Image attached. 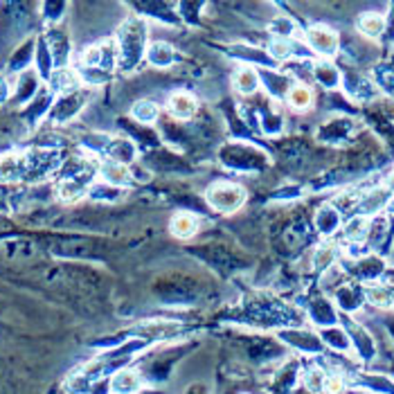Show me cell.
<instances>
[{"instance_id":"52a82bcc","label":"cell","mask_w":394,"mask_h":394,"mask_svg":"<svg viewBox=\"0 0 394 394\" xmlns=\"http://www.w3.org/2000/svg\"><path fill=\"white\" fill-rule=\"evenodd\" d=\"M367 228H370V223H367L365 217H354L349 223H347V228H345V236L349 241H361L367 236Z\"/></svg>"},{"instance_id":"9a60e30c","label":"cell","mask_w":394,"mask_h":394,"mask_svg":"<svg viewBox=\"0 0 394 394\" xmlns=\"http://www.w3.org/2000/svg\"><path fill=\"white\" fill-rule=\"evenodd\" d=\"M273 50H275V57H286L288 55L286 43H273Z\"/></svg>"},{"instance_id":"3957f363","label":"cell","mask_w":394,"mask_h":394,"mask_svg":"<svg viewBox=\"0 0 394 394\" xmlns=\"http://www.w3.org/2000/svg\"><path fill=\"white\" fill-rule=\"evenodd\" d=\"M309 43L315 52L332 57L338 50V34L329 28H324V25H315V28L309 30Z\"/></svg>"},{"instance_id":"2e32d148","label":"cell","mask_w":394,"mask_h":394,"mask_svg":"<svg viewBox=\"0 0 394 394\" xmlns=\"http://www.w3.org/2000/svg\"><path fill=\"white\" fill-rule=\"evenodd\" d=\"M388 207H390V212H394V199H392V201H388Z\"/></svg>"},{"instance_id":"7c38bea8","label":"cell","mask_w":394,"mask_h":394,"mask_svg":"<svg viewBox=\"0 0 394 394\" xmlns=\"http://www.w3.org/2000/svg\"><path fill=\"white\" fill-rule=\"evenodd\" d=\"M236 82H239V90L241 93H253L257 88V75L253 70H241L236 75Z\"/></svg>"},{"instance_id":"7a4b0ae2","label":"cell","mask_w":394,"mask_h":394,"mask_svg":"<svg viewBox=\"0 0 394 394\" xmlns=\"http://www.w3.org/2000/svg\"><path fill=\"white\" fill-rule=\"evenodd\" d=\"M144 388V378L136 370H120L109 381V390L113 394H138Z\"/></svg>"},{"instance_id":"4fadbf2b","label":"cell","mask_w":394,"mask_h":394,"mask_svg":"<svg viewBox=\"0 0 394 394\" xmlns=\"http://www.w3.org/2000/svg\"><path fill=\"white\" fill-rule=\"evenodd\" d=\"M133 115H136V117H140L142 122H151V120H155V115H158V109L153 106V104H147V102H142V104H138V106H136Z\"/></svg>"},{"instance_id":"8992f818","label":"cell","mask_w":394,"mask_h":394,"mask_svg":"<svg viewBox=\"0 0 394 394\" xmlns=\"http://www.w3.org/2000/svg\"><path fill=\"white\" fill-rule=\"evenodd\" d=\"M172 232L176 236H182V239H187V236H192L196 232V219L192 214H176L172 219Z\"/></svg>"},{"instance_id":"9c48e42d","label":"cell","mask_w":394,"mask_h":394,"mask_svg":"<svg viewBox=\"0 0 394 394\" xmlns=\"http://www.w3.org/2000/svg\"><path fill=\"white\" fill-rule=\"evenodd\" d=\"M288 102H291L295 109H307L311 104V90L305 86H295L291 93H288Z\"/></svg>"},{"instance_id":"ba28073f","label":"cell","mask_w":394,"mask_h":394,"mask_svg":"<svg viewBox=\"0 0 394 394\" xmlns=\"http://www.w3.org/2000/svg\"><path fill=\"white\" fill-rule=\"evenodd\" d=\"M324 383H327V374L322 370H311L305 376V385L313 394H322L324 392Z\"/></svg>"},{"instance_id":"5b68a950","label":"cell","mask_w":394,"mask_h":394,"mask_svg":"<svg viewBox=\"0 0 394 394\" xmlns=\"http://www.w3.org/2000/svg\"><path fill=\"white\" fill-rule=\"evenodd\" d=\"M359 28L365 36L378 38L381 32H383V28H385V21H383V16H378V14H365L359 21Z\"/></svg>"},{"instance_id":"5bb4252c","label":"cell","mask_w":394,"mask_h":394,"mask_svg":"<svg viewBox=\"0 0 394 394\" xmlns=\"http://www.w3.org/2000/svg\"><path fill=\"white\" fill-rule=\"evenodd\" d=\"M332 259H334V248L332 246H324V248H320V251H318V257H315V266H318V268L329 266Z\"/></svg>"},{"instance_id":"30bf717a","label":"cell","mask_w":394,"mask_h":394,"mask_svg":"<svg viewBox=\"0 0 394 394\" xmlns=\"http://www.w3.org/2000/svg\"><path fill=\"white\" fill-rule=\"evenodd\" d=\"M388 203V194L385 192H372L367 199L363 201V212L365 214H374L381 209V205Z\"/></svg>"},{"instance_id":"6da1fadb","label":"cell","mask_w":394,"mask_h":394,"mask_svg":"<svg viewBox=\"0 0 394 394\" xmlns=\"http://www.w3.org/2000/svg\"><path fill=\"white\" fill-rule=\"evenodd\" d=\"M207 199L217 209H228V212H232V209H236L243 203L246 196H243V190L236 185H217L209 190Z\"/></svg>"},{"instance_id":"8fae6325","label":"cell","mask_w":394,"mask_h":394,"mask_svg":"<svg viewBox=\"0 0 394 394\" xmlns=\"http://www.w3.org/2000/svg\"><path fill=\"white\" fill-rule=\"evenodd\" d=\"M102 174L106 180H113V182H124L126 180V169L122 165H117V163H106L102 169Z\"/></svg>"},{"instance_id":"277c9868","label":"cell","mask_w":394,"mask_h":394,"mask_svg":"<svg viewBox=\"0 0 394 394\" xmlns=\"http://www.w3.org/2000/svg\"><path fill=\"white\" fill-rule=\"evenodd\" d=\"M194 99L187 95V93H176V95H172V99H169V111H172V115H176V117H190L192 113H194Z\"/></svg>"}]
</instances>
